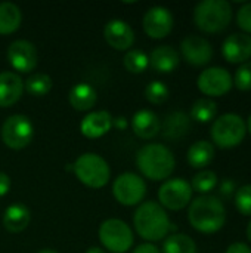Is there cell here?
<instances>
[{
  "label": "cell",
  "mask_w": 251,
  "mask_h": 253,
  "mask_svg": "<svg viewBox=\"0 0 251 253\" xmlns=\"http://www.w3.org/2000/svg\"><path fill=\"white\" fill-rule=\"evenodd\" d=\"M188 221L195 231L201 234H215L226 224V208L217 196H198L189 203Z\"/></svg>",
  "instance_id": "cell-1"
},
{
  "label": "cell",
  "mask_w": 251,
  "mask_h": 253,
  "mask_svg": "<svg viewBox=\"0 0 251 253\" xmlns=\"http://www.w3.org/2000/svg\"><path fill=\"white\" fill-rule=\"evenodd\" d=\"M133 225L136 233L148 243L160 242L176 230L170 222L166 209L157 202L141 203L133 215Z\"/></svg>",
  "instance_id": "cell-2"
},
{
  "label": "cell",
  "mask_w": 251,
  "mask_h": 253,
  "mask_svg": "<svg viewBox=\"0 0 251 253\" xmlns=\"http://www.w3.org/2000/svg\"><path fill=\"white\" fill-rule=\"evenodd\" d=\"M139 172L149 181H167L176 168V159L170 148L163 144H146L136 154Z\"/></svg>",
  "instance_id": "cell-3"
},
{
  "label": "cell",
  "mask_w": 251,
  "mask_h": 253,
  "mask_svg": "<svg viewBox=\"0 0 251 253\" xmlns=\"http://www.w3.org/2000/svg\"><path fill=\"white\" fill-rule=\"evenodd\" d=\"M232 16V4L228 0H203L194 7V24L207 34H217L226 30Z\"/></svg>",
  "instance_id": "cell-4"
},
{
  "label": "cell",
  "mask_w": 251,
  "mask_h": 253,
  "mask_svg": "<svg viewBox=\"0 0 251 253\" xmlns=\"http://www.w3.org/2000/svg\"><path fill=\"white\" fill-rule=\"evenodd\" d=\"M210 136L212 142L222 150L235 148L241 145L247 136L246 120L237 113H225L213 120Z\"/></svg>",
  "instance_id": "cell-5"
},
{
  "label": "cell",
  "mask_w": 251,
  "mask_h": 253,
  "mask_svg": "<svg viewBox=\"0 0 251 253\" xmlns=\"http://www.w3.org/2000/svg\"><path fill=\"white\" fill-rule=\"evenodd\" d=\"M72 170L83 185L93 190L104 188L111 178L108 162L95 153H84L78 156L72 165Z\"/></svg>",
  "instance_id": "cell-6"
},
{
  "label": "cell",
  "mask_w": 251,
  "mask_h": 253,
  "mask_svg": "<svg viewBox=\"0 0 251 253\" xmlns=\"http://www.w3.org/2000/svg\"><path fill=\"white\" fill-rule=\"evenodd\" d=\"M99 240L111 253L129 252L135 243L132 228L121 219L109 218L99 227Z\"/></svg>",
  "instance_id": "cell-7"
},
{
  "label": "cell",
  "mask_w": 251,
  "mask_h": 253,
  "mask_svg": "<svg viewBox=\"0 0 251 253\" xmlns=\"http://www.w3.org/2000/svg\"><path fill=\"white\" fill-rule=\"evenodd\" d=\"M0 138L10 150H22L28 147L34 138L33 122L25 114H12L3 122Z\"/></svg>",
  "instance_id": "cell-8"
},
{
  "label": "cell",
  "mask_w": 251,
  "mask_h": 253,
  "mask_svg": "<svg viewBox=\"0 0 251 253\" xmlns=\"http://www.w3.org/2000/svg\"><path fill=\"white\" fill-rule=\"evenodd\" d=\"M114 199L123 206L141 205L146 196V184L142 176L133 172H124L118 175L112 184Z\"/></svg>",
  "instance_id": "cell-9"
},
{
  "label": "cell",
  "mask_w": 251,
  "mask_h": 253,
  "mask_svg": "<svg viewBox=\"0 0 251 253\" xmlns=\"http://www.w3.org/2000/svg\"><path fill=\"white\" fill-rule=\"evenodd\" d=\"M191 184L183 178H169L158 190V202L164 209L182 211L192 202Z\"/></svg>",
  "instance_id": "cell-10"
},
{
  "label": "cell",
  "mask_w": 251,
  "mask_h": 253,
  "mask_svg": "<svg viewBox=\"0 0 251 253\" xmlns=\"http://www.w3.org/2000/svg\"><path fill=\"white\" fill-rule=\"evenodd\" d=\"M198 90L207 98H219L229 93L234 87L232 74L223 67H209L197 79Z\"/></svg>",
  "instance_id": "cell-11"
},
{
  "label": "cell",
  "mask_w": 251,
  "mask_h": 253,
  "mask_svg": "<svg viewBox=\"0 0 251 253\" xmlns=\"http://www.w3.org/2000/svg\"><path fill=\"white\" fill-rule=\"evenodd\" d=\"M175 25L173 13L164 7V6H152L149 7L143 18H142V27L148 37L161 40L167 37Z\"/></svg>",
  "instance_id": "cell-12"
},
{
  "label": "cell",
  "mask_w": 251,
  "mask_h": 253,
  "mask_svg": "<svg viewBox=\"0 0 251 253\" xmlns=\"http://www.w3.org/2000/svg\"><path fill=\"white\" fill-rule=\"evenodd\" d=\"M180 53L183 59L194 67L207 65L215 55L213 44L203 36L189 34L180 42Z\"/></svg>",
  "instance_id": "cell-13"
},
{
  "label": "cell",
  "mask_w": 251,
  "mask_h": 253,
  "mask_svg": "<svg viewBox=\"0 0 251 253\" xmlns=\"http://www.w3.org/2000/svg\"><path fill=\"white\" fill-rule=\"evenodd\" d=\"M7 61L18 73H31L38 62L37 47L30 40H15L7 47Z\"/></svg>",
  "instance_id": "cell-14"
},
{
  "label": "cell",
  "mask_w": 251,
  "mask_h": 253,
  "mask_svg": "<svg viewBox=\"0 0 251 253\" xmlns=\"http://www.w3.org/2000/svg\"><path fill=\"white\" fill-rule=\"evenodd\" d=\"M222 56L229 64H244L251 58V36L232 33L222 43Z\"/></svg>",
  "instance_id": "cell-15"
},
{
  "label": "cell",
  "mask_w": 251,
  "mask_h": 253,
  "mask_svg": "<svg viewBox=\"0 0 251 253\" xmlns=\"http://www.w3.org/2000/svg\"><path fill=\"white\" fill-rule=\"evenodd\" d=\"M104 37L107 43L115 50H129L135 43V33L132 27L123 19H111L104 27Z\"/></svg>",
  "instance_id": "cell-16"
},
{
  "label": "cell",
  "mask_w": 251,
  "mask_h": 253,
  "mask_svg": "<svg viewBox=\"0 0 251 253\" xmlns=\"http://www.w3.org/2000/svg\"><path fill=\"white\" fill-rule=\"evenodd\" d=\"M112 129V116L105 110L92 111L80 123V132L89 139H98Z\"/></svg>",
  "instance_id": "cell-17"
},
{
  "label": "cell",
  "mask_w": 251,
  "mask_h": 253,
  "mask_svg": "<svg viewBox=\"0 0 251 253\" xmlns=\"http://www.w3.org/2000/svg\"><path fill=\"white\" fill-rule=\"evenodd\" d=\"M24 93V80L13 71L0 73V108L16 104Z\"/></svg>",
  "instance_id": "cell-18"
},
{
  "label": "cell",
  "mask_w": 251,
  "mask_h": 253,
  "mask_svg": "<svg viewBox=\"0 0 251 253\" xmlns=\"http://www.w3.org/2000/svg\"><path fill=\"white\" fill-rule=\"evenodd\" d=\"M191 117L183 111H173L166 116L164 122L161 123V135L164 139L169 141H179L185 138L191 130Z\"/></svg>",
  "instance_id": "cell-19"
},
{
  "label": "cell",
  "mask_w": 251,
  "mask_h": 253,
  "mask_svg": "<svg viewBox=\"0 0 251 253\" xmlns=\"http://www.w3.org/2000/svg\"><path fill=\"white\" fill-rule=\"evenodd\" d=\"M132 129L141 139H152L161 130L158 116L151 110H139L132 117Z\"/></svg>",
  "instance_id": "cell-20"
},
{
  "label": "cell",
  "mask_w": 251,
  "mask_h": 253,
  "mask_svg": "<svg viewBox=\"0 0 251 253\" xmlns=\"http://www.w3.org/2000/svg\"><path fill=\"white\" fill-rule=\"evenodd\" d=\"M148 58H149L151 68L160 74H169L175 71L180 62L179 52L169 44H161L155 47Z\"/></svg>",
  "instance_id": "cell-21"
},
{
  "label": "cell",
  "mask_w": 251,
  "mask_h": 253,
  "mask_svg": "<svg viewBox=\"0 0 251 253\" xmlns=\"http://www.w3.org/2000/svg\"><path fill=\"white\" fill-rule=\"evenodd\" d=\"M68 101L71 107L77 111H89L98 102L96 89L89 83H77L70 89Z\"/></svg>",
  "instance_id": "cell-22"
},
{
  "label": "cell",
  "mask_w": 251,
  "mask_h": 253,
  "mask_svg": "<svg viewBox=\"0 0 251 253\" xmlns=\"http://www.w3.org/2000/svg\"><path fill=\"white\" fill-rule=\"evenodd\" d=\"M31 221L30 209L21 203L10 205L3 213V227L13 234L22 233Z\"/></svg>",
  "instance_id": "cell-23"
},
{
  "label": "cell",
  "mask_w": 251,
  "mask_h": 253,
  "mask_svg": "<svg viewBox=\"0 0 251 253\" xmlns=\"http://www.w3.org/2000/svg\"><path fill=\"white\" fill-rule=\"evenodd\" d=\"M215 154H216V150H215V145L206 139H201V141H197L194 142L189 148H188V153H186V162L191 168L194 169H206L215 159Z\"/></svg>",
  "instance_id": "cell-24"
},
{
  "label": "cell",
  "mask_w": 251,
  "mask_h": 253,
  "mask_svg": "<svg viewBox=\"0 0 251 253\" xmlns=\"http://www.w3.org/2000/svg\"><path fill=\"white\" fill-rule=\"evenodd\" d=\"M22 22L21 9L12 1L0 3V36L13 34Z\"/></svg>",
  "instance_id": "cell-25"
},
{
  "label": "cell",
  "mask_w": 251,
  "mask_h": 253,
  "mask_svg": "<svg viewBox=\"0 0 251 253\" xmlns=\"http://www.w3.org/2000/svg\"><path fill=\"white\" fill-rule=\"evenodd\" d=\"M161 253H197V243L188 234L173 233L164 239Z\"/></svg>",
  "instance_id": "cell-26"
},
{
  "label": "cell",
  "mask_w": 251,
  "mask_h": 253,
  "mask_svg": "<svg viewBox=\"0 0 251 253\" xmlns=\"http://www.w3.org/2000/svg\"><path fill=\"white\" fill-rule=\"evenodd\" d=\"M189 117L197 123H210L217 117V104L210 98H200L192 104Z\"/></svg>",
  "instance_id": "cell-27"
},
{
  "label": "cell",
  "mask_w": 251,
  "mask_h": 253,
  "mask_svg": "<svg viewBox=\"0 0 251 253\" xmlns=\"http://www.w3.org/2000/svg\"><path fill=\"white\" fill-rule=\"evenodd\" d=\"M189 184H191L192 191L200 193V196H206L217 188L219 176L216 172H213L210 169H203L192 176V181Z\"/></svg>",
  "instance_id": "cell-28"
},
{
  "label": "cell",
  "mask_w": 251,
  "mask_h": 253,
  "mask_svg": "<svg viewBox=\"0 0 251 253\" xmlns=\"http://www.w3.org/2000/svg\"><path fill=\"white\" fill-rule=\"evenodd\" d=\"M52 77L44 73H34L24 82V89L31 96H44L52 89Z\"/></svg>",
  "instance_id": "cell-29"
},
{
  "label": "cell",
  "mask_w": 251,
  "mask_h": 253,
  "mask_svg": "<svg viewBox=\"0 0 251 253\" xmlns=\"http://www.w3.org/2000/svg\"><path fill=\"white\" fill-rule=\"evenodd\" d=\"M123 64L126 70L132 74H141L149 67V58L143 50L132 49L127 50V53L123 58Z\"/></svg>",
  "instance_id": "cell-30"
},
{
  "label": "cell",
  "mask_w": 251,
  "mask_h": 253,
  "mask_svg": "<svg viewBox=\"0 0 251 253\" xmlns=\"http://www.w3.org/2000/svg\"><path fill=\"white\" fill-rule=\"evenodd\" d=\"M145 98L148 102L154 104V105H161L164 104L169 96H170V90H169V86L161 82V80H152L146 84L145 87Z\"/></svg>",
  "instance_id": "cell-31"
},
{
  "label": "cell",
  "mask_w": 251,
  "mask_h": 253,
  "mask_svg": "<svg viewBox=\"0 0 251 253\" xmlns=\"http://www.w3.org/2000/svg\"><path fill=\"white\" fill-rule=\"evenodd\" d=\"M234 203L243 216H251V184L237 188L234 194Z\"/></svg>",
  "instance_id": "cell-32"
},
{
  "label": "cell",
  "mask_w": 251,
  "mask_h": 253,
  "mask_svg": "<svg viewBox=\"0 0 251 253\" xmlns=\"http://www.w3.org/2000/svg\"><path fill=\"white\" fill-rule=\"evenodd\" d=\"M232 80H234V86L241 90V92H250L251 90V61H247L244 64H241L234 76H232Z\"/></svg>",
  "instance_id": "cell-33"
},
{
  "label": "cell",
  "mask_w": 251,
  "mask_h": 253,
  "mask_svg": "<svg viewBox=\"0 0 251 253\" xmlns=\"http://www.w3.org/2000/svg\"><path fill=\"white\" fill-rule=\"evenodd\" d=\"M237 25L244 34L251 36V1L243 3L237 10Z\"/></svg>",
  "instance_id": "cell-34"
},
{
  "label": "cell",
  "mask_w": 251,
  "mask_h": 253,
  "mask_svg": "<svg viewBox=\"0 0 251 253\" xmlns=\"http://www.w3.org/2000/svg\"><path fill=\"white\" fill-rule=\"evenodd\" d=\"M219 194L222 196V197H225V199H229V197H232L234 194H235V191H237V182L234 181V179H229V178H226V179H223L219 185Z\"/></svg>",
  "instance_id": "cell-35"
},
{
  "label": "cell",
  "mask_w": 251,
  "mask_h": 253,
  "mask_svg": "<svg viewBox=\"0 0 251 253\" xmlns=\"http://www.w3.org/2000/svg\"><path fill=\"white\" fill-rule=\"evenodd\" d=\"M225 253H251V248L247 243L235 242V243L228 246V249L225 251Z\"/></svg>",
  "instance_id": "cell-36"
},
{
  "label": "cell",
  "mask_w": 251,
  "mask_h": 253,
  "mask_svg": "<svg viewBox=\"0 0 251 253\" xmlns=\"http://www.w3.org/2000/svg\"><path fill=\"white\" fill-rule=\"evenodd\" d=\"M10 185H12V181H10L9 175L4 172H0V197H4L9 193Z\"/></svg>",
  "instance_id": "cell-37"
},
{
  "label": "cell",
  "mask_w": 251,
  "mask_h": 253,
  "mask_svg": "<svg viewBox=\"0 0 251 253\" xmlns=\"http://www.w3.org/2000/svg\"><path fill=\"white\" fill-rule=\"evenodd\" d=\"M132 253H161V251L152 243H143V245H139L136 249H133Z\"/></svg>",
  "instance_id": "cell-38"
},
{
  "label": "cell",
  "mask_w": 251,
  "mask_h": 253,
  "mask_svg": "<svg viewBox=\"0 0 251 253\" xmlns=\"http://www.w3.org/2000/svg\"><path fill=\"white\" fill-rule=\"evenodd\" d=\"M129 123H127V119L126 117H117V119H112V127H117L120 130H124L127 129Z\"/></svg>",
  "instance_id": "cell-39"
},
{
  "label": "cell",
  "mask_w": 251,
  "mask_h": 253,
  "mask_svg": "<svg viewBox=\"0 0 251 253\" xmlns=\"http://www.w3.org/2000/svg\"><path fill=\"white\" fill-rule=\"evenodd\" d=\"M84 253H105V252H104L101 248H95V246H93V248H89V249H87Z\"/></svg>",
  "instance_id": "cell-40"
},
{
  "label": "cell",
  "mask_w": 251,
  "mask_h": 253,
  "mask_svg": "<svg viewBox=\"0 0 251 253\" xmlns=\"http://www.w3.org/2000/svg\"><path fill=\"white\" fill-rule=\"evenodd\" d=\"M246 236H247V240L251 243V221L249 222V225H247V230H246Z\"/></svg>",
  "instance_id": "cell-41"
},
{
  "label": "cell",
  "mask_w": 251,
  "mask_h": 253,
  "mask_svg": "<svg viewBox=\"0 0 251 253\" xmlns=\"http://www.w3.org/2000/svg\"><path fill=\"white\" fill-rule=\"evenodd\" d=\"M246 126H247V133H250L251 135V114L249 116L247 122H246Z\"/></svg>",
  "instance_id": "cell-42"
},
{
  "label": "cell",
  "mask_w": 251,
  "mask_h": 253,
  "mask_svg": "<svg viewBox=\"0 0 251 253\" xmlns=\"http://www.w3.org/2000/svg\"><path fill=\"white\" fill-rule=\"evenodd\" d=\"M37 253H58L56 251H53V249H41V251H38Z\"/></svg>",
  "instance_id": "cell-43"
}]
</instances>
